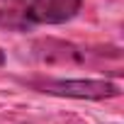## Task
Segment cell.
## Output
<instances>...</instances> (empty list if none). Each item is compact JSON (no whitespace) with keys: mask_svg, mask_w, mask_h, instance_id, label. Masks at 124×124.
<instances>
[{"mask_svg":"<svg viewBox=\"0 0 124 124\" xmlns=\"http://www.w3.org/2000/svg\"><path fill=\"white\" fill-rule=\"evenodd\" d=\"M83 8V0H0V29L32 32L71 22Z\"/></svg>","mask_w":124,"mask_h":124,"instance_id":"obj_1","label":"cell"},{"mask_svg":"<svg viewBox=\"0 0 124 124\" xmlns=\"http://www.w3.org/2000/svg\"><path fill=\"white\" fill-rule=\"evenodd\" d=\"M32 56L39 63L49 66H80V68H102L107 61L122 66L119 49H102V46H80L73 41L61 39H39L32 44Z\"/></svg>","mask_w":124,"mask_h":124,"instance_id":"obj_2","label":"cell"},{"mask_svg":"<svg viewBox=\"0 0 124 124\" xmlns=\"http://www.w3.org/2000/svg\"><path fill=\"white\" fill-rule=\"evenodd\" d=\"M27 85L46 95L76 97V100H107L122 93L117 83L105 78H34Z\"/></svg>","mask_w":124,"mask_h":124,"instance_id":"obj_3","label":"cell"},{"mask_svg":"<svg viewBox=\"0 0 124 124\" xmlns=\"http://www.w3.org/2000/svg\"><path fill=\"white\" fill-rule=\"evenodd\" d=\"M3 66H5V51L0 49V68H3Z\"/></svg>","mask_w":124,"mask_h":124,"instance_id":"obj_4","label":"cell"}]
</instances>
